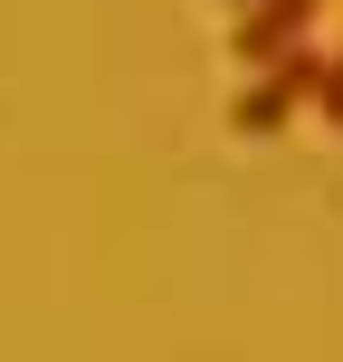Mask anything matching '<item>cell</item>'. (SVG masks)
<instances>
[{
    "instance_id": "cell-1",
    "label": "cell",
    "mask_w": 343,
    "mask_h": 362,
    "mask_svg": "<svg viewBox=\"0 0 343 362\" xmlns=\"http://www.w3.org/2000/svg\"><path fill=\"white\" fill-rule=\"evenodd\" d=\"M257 86H238L229 95V124L248 134V144H267V134H286L296 115L315 105V86H325V48H315V38H296L286 57H267V67H248Z\"/></svg>"
},
{
    "instance_id": "cell-2",
    "label": "cell",
    "mask_w": 343,
    "mask_h": 362,
    "mask_svg": "<svg viewBox=\"0 0 343 362\" xmlns=\"http://www.w3.org/2000/svg\"><path fill=\"white\" fill-rule=\"evenodd\" d=\"M315 10H325V0H238V19H229V57H238V67L286 57L296 38H315Z\"/></svg>"
},
{
    "instance_id": "cell-3",
    "label": "cell",
    "mask_w": 343,
    "mask_h": 362,
    "mask_svg": "<svg viewBox=\"0 0 343 362\" xmlns=\"http://www.w3.org/2000/svg\"><path fill=\"white\" fill-rule=\"evenodd\" d=\"M315 115H325V124L343 134V48L325 57V86H315Z\"/></svg>"
},
{
    "instance_id": "cell-4",
    "label": "cell",
    "mask_w": 343,
    "mask_h": 362,
    "mask_svg": "<svg viewBox=\"0 0 343 362\" xmlns=\"http://www.w3.org/2000/svg\"><path fill=\"white\" fill-rule=\"evenodd\" d=\"M219 10H238V0H219Z\"/></svg>"
}]
</instances>
